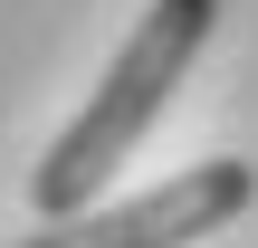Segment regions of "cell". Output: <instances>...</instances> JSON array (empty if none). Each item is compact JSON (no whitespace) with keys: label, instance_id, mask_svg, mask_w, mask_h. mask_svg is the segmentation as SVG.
Segmentation results:
<instances>
[{"label":"cell","instance_id":"6da1fadb","mask_svg":"<svg viewBox=\"0 0 258 248\" xmlns=\"http://www.w3.org/2000/svg\"><path fill=\"white\" fill-rule=\"evenodd\" d=\"M211 29H220V0H153V10L134 19V38H124L115 67L96 76V96L77 105V124H67V134L38 153V172H29V210H38V220H67V210L105 201L115 162L163 124L172 86H182L191 57L211 48Z\"/></svg>","mask_w":258,"mask_h":248},{"label":"cell","instance_id":"7a4b0ae2","mask_svg":"<svg viewBox=\"0 0 258 248\" xmlns=\"http://www.w3.org/2000/svg\"><path fill=\"white\" fill-rule=\"evenodd\" d=\"M249 201H258V162L220 153V162H182L172 182H153L134 201H86L67 220H38L10 248H191L211 229H230Z\"/></svg>","mask_w":258,"mask_h":248}]
</instances>
